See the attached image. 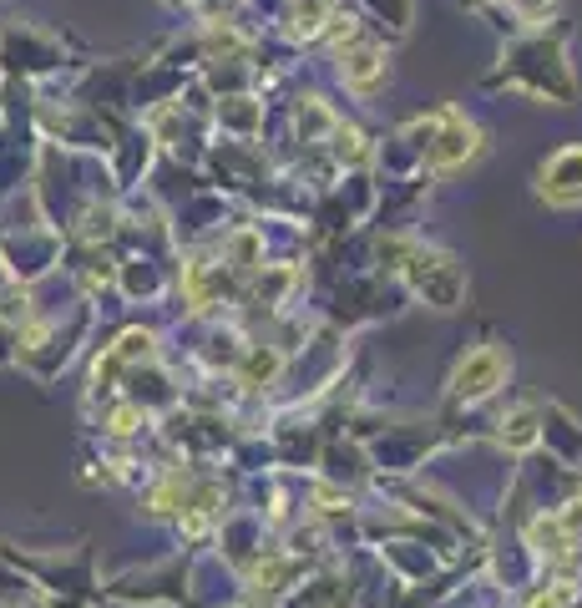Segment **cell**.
<instances>
[{"mask_svg":"<svg viewBox=\"0 0 582 608\" xmlns=\"http://www.w3.org/2000/svg\"><path fill=\"white\" fill-rule=\"evenodd\" d=\"M502 375H507L502 350H496V345H481V350H471V355L456 365L451 391H456L461 401H481V396H491L496 386H502Z\"/></svg>","mask_w":582,"mask_h":608,"instance_id":"6da1fadb","label":"cell"},{"mask_svg":"<svg viewBox=\"0 0 582 608\" xmlns=\"http://www.w3.org/2000/svg\"><path fill=\"white\" fill-rule=\"evenodd\" d=\"M542 193L552 203H577L582 198V147H567L542 168Z\"/></svg>","mask_w":582,"mask_h":608,"instance_id":"7a4b0ae2","label":"cell"},{"mask_svg":"<svg viewBox=\"0 0 582 608\" xmlns=\"http://www.w3.org/2000/svg\"><path fill=\"white\" fill-rule=\"evenodd\" d=\"M471 152H476V127H466L461 117H446V132L431 142V163L436 168H451V163L471 158Z\"/></svg>","mask_w":582,"mask_h":608,"instance_id":"3957f363","label":"cell"},{"mask_svg":"<svg viewBox=\"0 0 582 608\" xmlns=\"http://www.w3.org/2000/svg\"><path fill=\"white\" fill-rule=\"evenodd\" d=\"M375 76H380V56H375L370 46H360V51L345 56V82H355V87H375Z\"/></svg>","mask_w":582,"mask_h":608,"instance_id":"277c9868","label":"cell"},{"mask_svg":"<svg viewBox=\"0 0 582 608\" xmlns=\"http://www.w3.org/2000/svg\"><path fill=\"white\" fill-rule=\"evenodd\" d=\"M507 426H512V431H507V436H512V441H517V446H527V441H532V411H517V416H512V421H507Z\"/></svg>","mask_w":582,"mask_h":608,"instance_id":"5b68a950","label":"cell"}]
</instances>
